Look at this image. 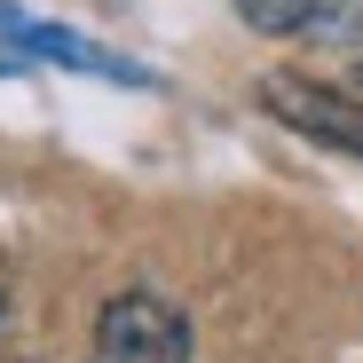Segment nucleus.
I'll use <instances>...</instances> for the list:
<instances>
[{"instance_id":"f257e3e1","label":"nucleus","mask_w":363,"mask_h":363,"mask_svg":"<svg viewBox=\"0 0 363 363\" xmlns=\"http://www.w3.org/2000/svg\"><path fill=\"white\" fill-rule=\"evenodd\" d=\"M95 363H190V324L158 292H118L95 316Z\"/></svg>"},{"instance_id":"f03ea898","label":"nucleus","mask_w":363,"mask_h":363,"mask_svg":"<svg viewBox=\"0 0 363 363\" xmlns=\"http://www.w3.org/2000/svg\"><path fill=\"white\" fill-rule=\"evenodd\" d=\"M261 103L284 118L292 135L363 158V95H340V87H324V79H300V72H269V79H261Z\"/></svg>"},{"instance_id":"7ed1b4c3","label":"nucleus","mask_w":363,"mask_h":363,"mask_svg":"<svg viewBox=\"0 0 363 363\" xmlns=\"http://www.w3.org/2000/svg\"><path fill=\"white\" fill-rule=\"evenodd\" d=\"M0 40L24 48V55H40V64H64V72H95V79H118V87H150L143 64H127V55H111V48L64 32V24H32V16H16V9H0Z\"/></svg>"},{"instance_id":"20e7f679","label":"nucleus","mask_w":363,"mask_h":363,"mask_svg":"<svg viewBox=\"0 0 363 363\" xmlns=\"http://www.w3.org/2000/svg\"><path fill=\"white\" fill-rule=\"evenodd\" d=\"M237 16H245L253 32L292 40V32H316L324 24V0H237Z\"/></svg>"},{"instance_id":"39448f33","label":"nucleus","mask_w":363,"mask_h":363,"mask_svg":"<svg viewBox=\"0 0 363 363\" xmlns=\"http://www.w3.org/2000/svg\"><path fill=\"white\" fill-rule=\"evenodd\" d=\"M355 95H363V72H355Z\"/></svg>"}]
</instances>
